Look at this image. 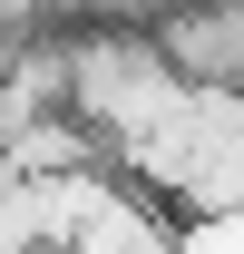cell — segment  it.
Here are the masks:
<instances>
[{"mask_svg":"<svg viewBox=\"0 0 244 254\" xmlns=\"http://www.w3.org/2000/svg\"><path fill=\"white\" fill-rule=\"evenodd\" d=\"M147 39L195 88H244V0H156Z\"/></svg>","mask_w":244,"mask_h":254,"instance_id":"6da1fadb","label":"cell"}]
</instances>
